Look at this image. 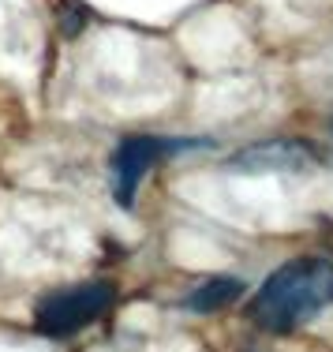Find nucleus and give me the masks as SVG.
<instances>
[{
  "label": "nucleus",
  "mask_w": 333,
  "mask_h": 352,
  "mask_svg": "<svg viewBox=\"0 0 333 352\" xmlns=\"http://www.w3.org/2000/svg\"><path fill=\"white\" fill-rule=\"evenodd\" d=\"M326 162L314 142L307 139H262L236 150L229 157V169L236 173H307Z\"/></svg>",
  "instance_id": "20e7f679"
},
{
  "label": "nucleus",
  "mask_w": 333,
  "mask_h": 352,
  "mask_svg": "<svg viewBox=\"0 0 333 352\" xmlns=\"http://www.w3.org/2000/svg\"><path fill=\"white\" fill-rule=\"evenodd\" d=\"M333 307V258L299 255L281 263L247 300V322L266 333H288L311 326L322 311Z\"/></svg>",
  "instance_id": "f257e3e1"
},
{
  "label": "nucleus",
  "mask_w": 333,
  "mask_h": 352,
  "mask_svg": "<svg viewBox=\"0 0 333 352\" xmlns=\"http://www.w3.org/2000/svg\"><path fill=\"white\" fill-rule=\"evenodd\" d=\"M87 8H79V4H68V8H64V15H60V23H64V34H68V38H75V34H79V30H82V23H87Z\"/></svg>",
  "instance_id": "423d86ee"
},
{
  "label": "nucleus",
  "mask_w": 333,
  "mask_h": 352,
  "mask_svg": "<svg viewBox=\"0 0 333 352\" xmlns=\"http://www.w3.org/2000/svg\"><path fill=\"white\" fill-rule=\"evenodd\" d=\"M240 352H262V349H255V345H244V349H240Z\"/></svg>",
  "instance_id": "0eeeda50"
},
{
  "label": "nucleus",
  "mask_w": 333,
  "mask_h": 352,
  "mask_svg": "<svg viewBox=\"0 0 333 352\" xmlns=\"http://www.w3.org/2000/svg\"><path fill=\"white\" fill-rule=\"evenodd\" d=\"M330 135H333V116H330Z\"/></svg>",
  "instance_id": "6e6552de"
},
{
  "label": "nucleus",
  "mask_w": 333,
  "mask_h": 352,
  "mask_svg": "<svg viewBox=\"0 0 333 352\" xmlns=\"http://www.w3.org/2000/svg\"><path fill=\"white\" fill-rule=\"evenodd\" d=\"M247 292L244 278H232V274H214V278L198 281L195 289L180 300V307L191 315H218V311H229L232 304H240Z\"/></svg>",
  "instance_id": "39448f33"
},
{
  "label": "nucleus",
  "mask_w": 333,
  "mask_h": 352,
  "mask_svg": "<svg viewBox=\"0 0 333 352\" xmlns=\"http://www.w3.org/2000/svg\"><path fill=\"white\" fill-rule=\"evenodd\" d=\"M116 304V285L109 278H90V281H71L60 289H49L34 300L30 322L41 338L49 341H71L82 330L97 326Z\"/></svg>",
  "instance_id": "f03ea898"
},
{
  "label": "nucleus",
  "mask_w": 333,
  "mask_h": 352,
  "mask_svg": "<svg viewBox=\"0 0 333 352\" xmlns=\"http://www.w3.org/2000/svg\"><path fill=\"white\" fill-rule=\"evenodd\" d=\"M210 146V139H180V135H124L113 146L109 157V180H113V203L120 210H135L139 188L146 184V176L157 169L161 162L191 150Z\"/></svg>",
  "instance_id": "7ed1b4c3"
}]
</instances>
